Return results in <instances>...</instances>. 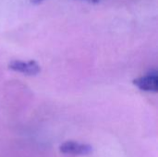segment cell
I'll return each instance as SVG.
<instances>
[{"instance_id":"6da1fadb","label":"cell","mask_w":158,"mask_h":157,"mask_svg":"<svg viewBox=\"0 0 158 157\" xmlns=\"http://www.w3.org/2000/svg\"><path fill=\"white\" fill-rule=\"evenodd\" d=\"M8 68L28 76H35L41 72V67L35 60L24 61L15 59L8 63Z\"/></svg>"},{"instance_id":"7a4b0ae2","label":"cell","mask_w":158,"mask_h":157,"mask_svg":"<svg viewBox=\"0 0 158 157\" xmlns=\"http://www.w3.org/2000/svg\"><path fill=\"white\" fill-rule=\"evenodd\" d=\"M133 84L143 92L156 93L158 89V73L152 70L133 81Z\"/></svg>"},{"instance_id":"3957f363","label":"cell","mask_w":158,"mask_h":157,"mask_svg":"<svg viewBox=\"0 0 158 157\" xmlns=\"http://www.w3.org/2000/svg\"><path fill=\"white\" fill-rule=\"evenodd\" d=\"M59 151L63 155H91L93 152V147L89 144L81 143L74 141H68L63 143L60 147Z\"/></svg>"},{"instance_id":"277c9868","label":"cell","mask_w":158,"mask_h":157,"mask_svg":"<svg viewBox=\"0 0 158 157\" xmlns=\"http://www.w3.org/2000/svg\"><path fill=\"white\" fill-rule=\"evenodd\" d=\"M43 1H44V0H31V2L32 4H35V5H37V4H40V3H42Z\"/></svg>"},{"instance_id":"5b68a950","label":"cell","mask_w":158,"mask_h":157,"mask_svg":"<svg viewBox=\"0 0 158 157\" xmlns=\"http://www.w3.org/2000/svg\"><path fill=\"white\" fill-rule=\"evenodd\" d=\"M83 1H88L90 3H98L100 0H83Z\"/></svg>"}]
</instances>
